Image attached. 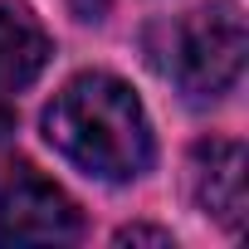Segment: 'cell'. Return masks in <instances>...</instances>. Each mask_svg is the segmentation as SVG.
Segmentation results:
<instances>
[{"instance_id": "obj_1", "label": "cell", "mask_w": 249, "mask_h": 249, "mask_svg": "<svg viewBox=\"0 0 249 249\" xmlns=\"http://www.w3.org/2000/svg\"><path fill=\"white\" fill-rule=\"evenodd\" d=\"M49 147L98 181H137L152 166V122L142 98L112 73H78L44 107Z\"/></svg>"}, {"instance_id": "obj_2", "label": "cell", "mask_w": 249, "mask_h": 249, "mask_svg": "<svg viewBox=\"0 0 249 249\" xmlns=\"http://www.w3.org/2000/svg\"><path fill=\"white\" fill-rule=\"evenodd\" d=\"M244 54H249L244 10L234 0H215V5H205L176 25L171 73L191 98H220L244 73Z\"/></svg>"}, {"instance_id": "obj_3", "label": "cell", "mask_w": 249, "mask_h": 249, "mask_svg": "<svg viewBox=\"0 0 249 249\" xmlns=\"http://www.w3.org/2000/svg\"><path fill=\"white\" fill-rule=\"evenodd\" d=\"M78 205L35 166L0 171V244H69L78 239Z\"/></svg>"}, {"instance_id": "obj_4", "label": "cell", "mask_w": 249, "mask_h": 249, "mask_svg": "<svg viewBox=\"0 0 249 249\" xmlns=\"http://www.w3.org/2000/svg\"><path fill=\"white\" fill-rule=\"evenodd\" d=\"M191 200L225 230L244 225L249 191H244V147L239 142L210 137V142L191 147Z\"/></svg>"}, {"instance_id": "obj_5", "label": "cell", "mask_w": 249, "mask_h": 249, "mask_svg": "<svg viewBox=\"0 0 249 249\" xmlns=\"http://www.w3.org/2000/svg\"><path fill=\"white\" fill-rule=\"evenodd\" d=\"M49 64V35L25 15L0 5V98L30 88Z\"/></svg>"}, {"instance_id": "obj_6", "label": "cell", "mask_w": 249, "mask_h": 249, "mask_svg": "<svg viewBox=\"0 0 249 249\" xmlns=\"http://www.w3.org/2000/svg\"><path fill=\"white\" fill-rule=\"evenodd\" d=\"M117 244H157V249H171V230H152V225H127V230H117Z\"/></svg>"}, {"instance_id": "obj_7", "label": "cell", "mask_w": 249, "mask_h": 249, "mask_svg": "<svg viewBox=\"0 0 249 249\" xmlns=\"http://www.w3.org/2000/svg\"><path fill=\"white\" fill-rule=\"evenodd\" d=\"M69 5H73V15H78V20H103L107 0H69Z\"/></svg>"}, {"instance_id": "obj_8", "label": "cell", "mask_w": 249, "mask_h": 249, "mask_svg": "<svg viewBox=\"0 0 249 249\" xmlns=\"http://www.w3.org/2000/svg\"><path fill=\"white\" fill-rule=\"evenodd\" d=\"M10 127H15V112L5 107V98H0V142H5V137H10Z\"/></svg>"}]
</instances>
